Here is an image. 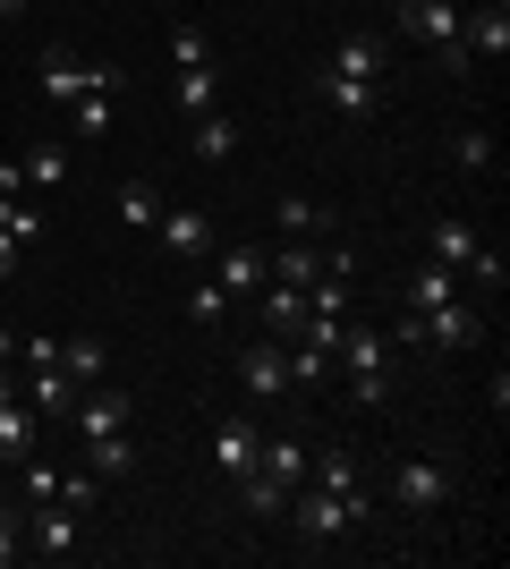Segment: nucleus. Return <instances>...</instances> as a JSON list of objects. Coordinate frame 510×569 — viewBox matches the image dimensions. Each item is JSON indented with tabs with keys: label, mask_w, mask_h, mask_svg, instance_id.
I'll return each mask as SVG.
<instances>
[{
	"label": "nucleus",
	"mask_w": 510,
	"mask_h": 569,
	"mask_svg": "<svg viewBox=\"0 0 510 569\" xmlns=\"http://www.w3.org/2000/svg\"><path fill=\"white\" fill-rule=\"evenodd\" d=\"M442 298H460V272H451V263H426V272H417V281H409V315L442 307Z\"/></svg>",
	"instance_id": "nucleus-25"
},
{
	"label": "nucleus",
	"mask_w": 510,
	"mask_h": 569,
	"mask_svg": "<svg viewBox=\"0 0 510 569\" xmlns=\"http://www.w3.org/2000/svg\"><path fill=\"white\" fill-rule=\"evenodd\" d=\"M86 451H94V476H128L137 468V442H128V433H102V442H86Z\"/></svg>",
	"instance_id": "nucleus-31"
},
{
	"label": "nucleus",
	"mask_w": 510,
	"mask_h": 569,
	"mask_svg": "<svg viewBox=\"0 0 510 569\" xmlns=\"http://www.w3.org/2000/svg\"><path fill=\"white\" fill-rule=\"evenodd\" d=\"M332 69L340 77H374V86H383V43H374V34H340V43H332Z\"/></svg>",
	"instance_id": "nucleus-19"
},
{
	"label": "nucleus",
	"mask_w": 510,
	"mask_h": 569,
	"mask_svg": "<svg viewBox=\"0 0 510 569\" xmlns=\"http://www.w3.org/2000/svg\"><path fill=\"white\" fill-rule=\"evenodd\" d=\"M111 213H120V221H128V230H153V221H162V196H153V188H146V179H128V188H120V196H111Z\"/></svg>",
	"instance_id": "nucleus-26"
},
{
	"label": "nucleus",
	"mask_w": 510,
	"mask_h": 569,
	"mask_svg": "<svg viewBox=\"0 0 510 569\" xmlns=\"http://www.w3.org/2000/svg\"><path fill=\"white\" fill-rule=\"evenodd\" d=\"M256 298H264V323H272L281 340H298V332H307V289H290V281H264Z\"/></svg>",
	"instance_id": "nucleus-15"
},
{
	"label": "nucleus",
	"mask_w": 510,
	"mask_h": 569,
	"mask_svg": "<svg viewBox=\"0 0 510 569\" xmlns=\"http://www.w3.org/2000/svg\"><path fill=\"white\" fill-rule=\"evenodd\" d=\"M18 9H26V0H0V18H18Z\"/></svg>",
	"instance_id": "nucleus-42"
},
{
	"label": "nucleus",
	"mask_w": 510,
	"mask_h": 569,
	"mask_svg": "<svg viewBox=\"0 0 510 569\" xmlns=\"http://www.w3.org/2000/svg\"><path fill=\"white\" fill-rule=\"evenodd\" d=\"M391 501H400V510H442V501H451V468H442V459H409V468L391 476Z\"/></svg>",
	"instance_id": "nucleus-10"
},
{
	"label": "nucleus",
	"mask_w": 510,
	"mask_h": 569,
	"mask_svg": "<svg viewBox=\"0 0 510 569\" xmlns=\"http://www.w3.org/2000/svg\"><path fill=\"white\" fill-rule=\"evenodd\" d=\"M60 375H69L77 391H86V382H102V375H111V349H102V340H60Z\"/></svg>",
	"instance_id": "nucleus-20"
},
{
	"label": "nucleus",
	"mask_w": 510,
	"mask_h": 569,
	"mask_svg": "<svg viewBox=\"0 0 510 569\" xmlns=\"http://www.w3.org/2000/svg\"><path fill=\"white\" fill-rule=\"evenodd\" d=\"M477 247H486V238L468 230L460 213H442V221H434V263H451V272H468V263H477Z\"/></svg>",
	"instance_id": "nucleus-18"
},
{
	"label": "nucleus",
	"mask_w": 510,
	"mask_h": 569,
	"mask_svg": "<svg viewBox=\"0 0 510 569\" xmlns=\"http://www.w3.org/2000/svg\"><path fill=\"white\" fill-rule=\"evenodd\" d=\"M391 18H400L409 43H434L442 69H468V43H460V18H468V9H460V0H400Z\"/></svg>",
	"instance_id": "nucleus-2"
},
{
	"label": "nucleus",
	"mask_w": 510,
	"mask_h": 569,
	"mask_svg": "<svg viewBox=\"0 0 510 569\" xmlns=\"http://www.w3.org/2000/svg\"><path fill=\"white\" fill-rule=\"evenodd\" d=\"M26 9H34V0H26Z\"/></svg>",
	"instance_id": "nucleus-44"
},
{
	"label": "nucleus",
	"mask_w": 510,
	"mask_h": 569,
	"mask_svg": "<svg viewBox=\"0 0 510 569\" xmlns=\"http://www.w3.org/2000/svg\"><path fill=\"white\" fill-rule=\"evenodd\" d=\"M221 307H230V289H221V281H196L188 289V315H196V323H221Z\"/></svg>",
	"instance_id": "nucleus-37"
},
{
	"label": "nucleus",
	"mask_w": 510,
	"mask_h": 569,
	"mask_svg": "<svg viewBox=\"0 0 510 569\" xmlns=\"http://www.w3.org/2000/svg\"><path fill=\"white\" fill-rule=\"evenodd\" d=\"M18 256H26V247H18V238H9V230H0V281L18 272Z\"/></svg>",
	"instance_id": "nucleus-40"
},
{
	"label": "nucleus",
	"mask_w": 510,
	"mask_h": 569,
	"mask_svg": "<svg viewBox=\"0 0 510 569\" xmlns=\"http://www.w3.org/2000/svg\"><path fill=\"white\" fill-rule=\"evenodd\" d=\"M153 230H162V247L179 263H204V256H213V213H204V204H162Z\"/></svg>",
	"instance_id": "nucleus-6"
},
{
	"label": "nucleus",
	"mask_w": 510,
	"mask_h": 569,
	"mask_svg": "<svg viewBox=\"0 0 510 569\" xmlns=\"http://www.w3.org/2000/svg\"><path fill=\"white\" fill-rule=\"evenodd\" d=\"M111 94H120V86H86V94L69 102V119H77V137H111Z\"/></svg>",
	"instance_id": "nucleus-24"
},
{
	"label": "nucleus",
	"mask_w": 510,
	"mask_h": 569,
	"mask_svg": "<svg viewBox=\"0 0 510 569\" xmlns=\"http://www.w3.org/2000/svg\"><path fill=\"white\" fill-rule=\"evenodd\" d=\"M43 94L51 102H77L86 86H128V69H111V60H77V51H43Z\"/></svg>",
	"instance_id": "nucleus-4"
},
{
	"label": "nucleus",
	"mask_w": 510,
	"mask_h": 569,
	"mask_svg": "<svg viewBox=\"0 0 510 569\" xmlns=\"http://www.w3.org/2000/svg\"><path fill=\"white\" fill-rule=\"evenodd\" d=\"M256 451H264V433L247 426V417H221V426H213V468L221 476H247V468H256Z\"/></svg>",
	"instance_id": "nucleus-12"
},
{
	"label": "nucleus",
	"mask_w": 510,
	"mask_h": 569,
	"mask_svg": "<svg viewBox=\"0 0 510 569\" xmlns=\"http://www.w3.org/2000/svg\"><path fill=\"white\" fill-rule=\"evenodd\" d=\"M9 357H18V332H9V323H0V366H9Z\"/></svg>",
	"instance_id": "nucleus-41"
},
{
	"label": "nucleus",
	"mask_w": 510,
	"mask_h": 569,
	"mask_svg": "<svg viewBox=\"0 0 510 569\" xmlns=\"http://www.w3.org/2000/svg\"><path fill=\"white\" fill-rule=\"evenodd\" d=\"M26 196H51V188H60V179H69V144H60V137H43V144H26Z\"/></svg>",
	"instance_id": "nucleus-14"
},
{
	"label": "nucleus",
	"mask_w": 510,
	"mask_h": 569,
	"mask_svg": "<svg viewBox=\"0 0 510 569\" xmlns=\"http://www.w3.org/2000/svg\"><path fill=\"white\" fill-rule=\"evenodd\" d=\"M18 552H26V519H18V510H0V569L18 561Z\"/></svg>",
	"instance_id": "nucleus-39"
},
{
	"label": "nucleus",
	"mask_w": 510,
	"mask_h": 569,
	"mask_svg": "<svg viewBox=\"0 0 510 569\" xmlns=\"http://www.w3.org/2000/svg\"><path fill=\"white\" fill-rule=\"evenodd\" d=\"M34 451V408H18V391L0 400V459H26Z\"/></svg>",
	"instance_id": "nucleus-23"
},
{
	"label": "nucleus",
	"mask_w": 510,
	"mask_h": 569,
	"mask_svg": "<svg viewBox=\"0 0 510 569\" xmlns=\"http://www.w3.org/2000/svg\"><path fill=\"white\" fill-rule=\"evenodd\" d=\"M18 485H26V501H60V468H51V459H34V451L18 459Z\"/></svg>",
	"instance_id": "nucleus-32"
},
{
	"label": "nucleus",
	"mask_w": 510,
	"mask_h": 569,
	"mask_svg": "<svg viewBox=\"0 0 510 569\" xmlns=\"http://www.w3.org/2000/svg\"><path fill=\"white\" fill-rule=\"evenodd\" d=\"M451 162L460 170H493V137L486 128H460V137H451Z\"/></svg>",
	"instance_id": "nucleus-33"
},
{
	"label": "nucleus",
	"mask_w": 510,
	"mask_h": 569,
	"mask_svg": "<svg viewBox=\"0 0 510 569\" xmlns=\"http://www.w3.org/2000/svg\"><path fill=\"white\" fill-rule=\"evenodd\" d=\"M264 272H272V281H290V289H307L323 272V256H316V247H298V238H281V256H264Z\"/></svg>",
	"instance_id": "nucleus-22"
},
{
	"label": "nucleus",
	"mask_w": 510,
	"mask_h": 569,
	"mask_svg": "<svg viewBox=\"0 0 510 569\" xmlns=\"http://www.w3.org/2000/svg\"><path fill=\"white\" fill-rule=\"evenodd\" d=\"M307 485H323V493H349V501H366V485H358V459H349V451H307Z\"/></svg>",
	"instance_id": "nucleus-16"
},
{
	"label": "nucleus",
	"mask_w": 510,
	"mask_h": 569,
	"mask_svg": "<svg viewBox=\"0 0 510 569\" xmlns=\"http://www.w3.org/2000/svg\"><path fill=\"white\" fill-rule=\"evenodd\" d=\"M272 213H281V238H307V230H323V204H307V196L272 204Z\"/></svg>",
	"instance_id": "nucleus-35"
},
{
	"label": "nucleus",
	"mask_w": 510,
	"mask_h": 569,
	"mask_svg": "<svg viewBox=\"0 0 510 569\" xmlns=\"http://www.w3.org/2000/svg\"><path fill=\"white\" fill-rule=\"evenodd\" d=\"M26 552H43V561H69V552H77V510H69V501H34Z\"/></svg>",
	"instance_id": "nucleus-9"
},
{
	"label": "nucleus",
	"mask_w": 510,
	"mask_h": 569,
	"mask_svg": "<svg viewBox=\"0 0 510 569\" xmlns=\"http://www.w3.org/2000/svg\"><path fill=\"white\" fill-rule=\"evenodd\" d=\"M188 153H196V162H230V153H239V119L204 111V119H196V137H188Z\"/></svg>",
	"instance_id": "nucleus-17"
},
{
	"label": "nucleus",
	"mask_w": 510,
	"mask_h": 569,
	"mask_svg": "<svg viewBox=\"0 0 510 569\" xmlns=\"http://www.w3.org/2000/svg\"><path fill=\"white\" fill-rule=\"evenodd\" d=\"M0 230L18 238V247H34V238H43V213H34L26 196H0Z\"/></svg>",
	"instance_id": "nucleus-30"
},
{
	"label": "nucleus",
	"mask_w": 510,
	"mask_h": 569,
	"mask_svg": "<svg viewBox=\"0 0 510 569\" xmlns=\"http://www.w3.org/2000/svg\"><path fill=\"white\" fill-rule=\"evenodd\" d=\"M264 281H272V272H264L256 247H230V256H221V289H230V298H256Z\"/></svg>",
	"instance_id": "nucleus-21"
},
{
	"label": "nucleus",
	"mask_w": 510,
	"mask_h": 569,
	"mask_svg": "<svg viewBox=\"0 0 510 569\" xmlns=\"http://www.w3.org/2000/svg\"><path fill=\"white\" fill-rule=\"evenodd\" d=\"M69 417H77V433H86V442H102V433H128L137 400H128V391H111V382H86V400H77Z\"/></svg>",
	"instance_id": "nucleus-8"
},
{
	"label": "nucleus",
	"mask_w": 510,
	"mask_h": 569,
	"mask_svg": "<svg viewBox=\"0 0 510 569\" xmlns=\"http://www.w3.org/2000/svg\"><path fill=\"white\" fill-rule=\"evenodd\" d=\"M477 332H486V307H477V298H442V307L417 315V349H468Z\"/></svg>",
	"instance_id": "nucleus-5"
},
{
	"label": "nucleus",
	"mask_w": 510,
	"mask_h": 569,
	"mask_svg": "<svg viewBox=\"0 0 510 569\" xmlns=\"http://www.w3.org/2000/svg\"><path fill=\"white\" fill-rule=\"evenodd\" d=\"M60 501H69L77 519H86V510L102 501V476H60Z\"/></svg>",
	"instance_id": "nucleus-38"
},
{
	"label": "nucleus",
	"mask_w": 510,
	"mask_h": 569,
	"mask_svg": "<svg viewBox=\"0 0 510 569\" xmlns=\"http://www.w3.org/2000/svg\"><path fill=\"white\" fill-rule=\"evenodd\" d=\"M477 9H510V0H477Z\"/></svg>",
	"instance_id": "nucleus-43"
},
{
	"label": "nucleus",
	"mask_w": 510,
	"mask_h": 569,
	"mask_svg": "<svg viewBox=\"0 0 510 569\" xmlns=\"http://www.w3.org/2000/svg\"><path fill=\"white\" fill-rule=\"evenodd\" d=\"M179 111H213V69H179Z\"/></svg>",
	"instance_id": "nucleus-34"
},
{
	"label": "nucleus",
	"mask_w": 510,
	"mask_h": 569,
	"mask_svg": "<svg viewBox=\"0 0 510 569\" xmlns=\"http://www.w3.org/2000/svg\"><path fill=\"white\" fill-rule=\"evenodd\" d=\"M468 281H477V289H493V298H502V281H510L502 247H477V263H468Z\"/></svg>",
	"instance_id": "nucleus-36"
},
{
	"label": "nucleus",
	"mask_w": 510,
	"mask_h": 569,
	"mask_svg": "<svg viewBox=\"0 0 510 569\" xmlns=\"http://www.w3.org/2000/svg\"><path fill=\"white\" fill-rule=\"evenodd\" d=\"M26 400L34 408H77V382L60 366H26Z\"/></svg>",
	"instance_id": "nucleus-27"
},
{
	"label": "nucleus",
	"mask_w": 510,
	"mask_h": 569,
	"mask_svg": "<svg viewBox=\"0 0 510 569\" xmlns=\"http://www.w3.org/2000/svg\"><path fill=\"white\" fill-rule=\"evenodd\" d=\"M239 382L256 400H281L290 391V340H247L239 349Z\"/></svg>",
	"instance_id": "nucleus-7"
},
{
	"label": "nucleus",
	"mask_w": 510,
	"mask_h": 569,
	"mask_svg": "<svg viewBox=\"0 0 510 569\" xmlns=\"http://www.w3.org/2000/svg\"><path fill=\"white\" fill-rule=\"evenodd\" d=\"M256 468L281 476V485L298 493V485H307V442H264V451H256Z\"/></svg>",
	"instance_id": "nucleus-28"
},
{
	"label": "nucleus",
	"mask_w": 510,
	"mask_h": 569,
	"mask_svg": "<svg viewBox=\"0 0 510 569\" xmlns=\"http://www.w3.org/2000/svg\"><path fill=\"white\" fill-rule=\"evenodd\" d=\"M323 102H332L340 119H374V111H383V86H374V77H340V69H323Z\"/></svg>",
	"instance_id": "nucleus-13"
},
{
	"label": "nucleus",
	"mask_w": 510,
	"mask_h": 569,
	"mask_svg": "<svg viewBox=\"0 0 510 569\" xmlns=\"http://www.w3.org/2000/svg\"><path fill=\"white\" fill-rule=\"evenodd\" d=\"M170 69H213V43H204V26H170Z\"/></svg>",
	"instance_id": "nucleus-29"
},
{
	"label": "nucleus",
	"mask_w": 510,
	"mask_h": 569,
	"mask_svg": "<svg viewBox=\"0 0 510 569\" xmlns=\"http://www.w3.org/2000/svg\"><path fill=\"white\" fill-rule=\"evenodd\" d=\"M460 43H468V60H493V69H502L510 60V9H468Z\"/></svg>",
	"instance_id": "nucleus-11"
},
{
	"label": "nucleus",
	"mask_w": 510,
	"mask_h": 569,
	"mask_svg": "<svg viewBox=\"0 0 510 569\" xmlns=\"http://www.w3.org/2000/svg\"><path fill=\"white\" fill-rule=\"evenodd\" d=\"M290 519H298V536H349V527H366V501H349V493H323V485H298L290 493Z\"/></svg>",
	"instance_id": "nucleus-3"
},
{
	"label": "nucleus",
	"mask_w": 510,
	"mask_h": 569,
	"mask_svg": "<svg viewBox=\"0 0 510 569\" xmlns=\"http://www.w3.org/2000/svg\"><path fill=\"white\" fill-rule=\"evenodd\" d=\"M332 366L349 375L358 408H383V400H391V332H340Z\"/></svg>",
	"instance_id": "nucleus-1"
}]
</instances>
